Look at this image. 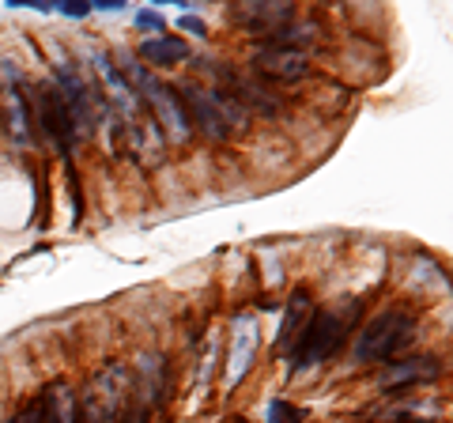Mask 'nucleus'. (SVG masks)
<instances>
[{"instance_id": "17", "label": "nucleus", "mask_w": 453, "mask_h": 423, "mask_svg": "<svg viewBox=\"0 0 453 423\" xmlns=\"http://www.w3.org/2000/svg\"><path fill=\"white\" fill-rule=\"evenodd\" d=\"M318 38H321V31H318L314 23H288V27H280V31L265 35L261 42H265V46H280V50H295V53H303L306 46H314Z\"/></svg>"}, {"instance_id": "23", "label": "nucleus", "mask_w": 453, "mask_h": 423, "mask_svg": "<svg viewBox=\"0 0 453 423\" xmlns=\"http://www.w3.org/2000/svg\"><path fill=\"white\" fill-rule=\"evenodd\" d=\"M61 12L65 16H73V19H83L91 12V4H61Z\"/></svg>"}, {"instance_id": "25", "label": "nucleus", "mask_w": 453, "mask_h": 423, "mask_svg": "<svg viewBox=\"0 0 453 423\" xmlns=\"http://www.w3.org/2000/svg\"><path fill=\"white\" fill-rule=\"evenodd\" d=\"M8 423H12V419H8Z\"/></svg>"}, {"instance_id": "3", "label": "nucleus", "mask_w": 453, "mask_h": 423, "mask_svg": "<svg viewBox=\"0 0 453 423\" xmlns=\"http://www.w3.org/2000/svg\"><path fill=\"white\" fill-rule=\"evenodd\" d=\"M125 80H129V88H136V98L144 103L151 114H155V125H159V136L163 140H174V144H186L193 136V125L186 118V106H181L178 98V88H170L163 83L159 76H151L140 61H125Z\"/></svg>"}, {"instance_id": "19", "label": "nucleus", "mask_w": 453, "mask_h": 423, "mask_svg": "<svg viewBox=\"0 0 453 423\" xmlns=\"http://www.w3.org/2000/svg\"><path fill=\"white\" fill-rule=\"evenodd\" d=\"M12 423H50V416H46V397L27 401V404L19 408V416L12 419Z\"/></svg>"}, {"instance_id": "8", "label": "nucleus", "mask_w": 453, "mask_h": 423, "mask_svg": "<svg viewBox=\"0 0 453 423\" xmlns=\"http://www.w3.org/2000/svg\"><path fill=\"white\" fill-rule=\"evenodd\" d=\"M211 73H216L223 80V95H231L238 106L246 110V114H261V118H276L283 103L265 88V83L257 76H246V73H238V68H226V65H208Z\"/></svg>"}, {"instance_id": "10", "label": "nucleus", "mask_w": 453, "mask_h": 423, "mask_svg": "<svg viewBox=\"0 0 453 423\" xmlns=\"http://www.w3.org/2000/svg\"><path fill=\"white\" fill-rule=\"evenodd\" d=\"M250 73L268 83H299L310 76V61H306V53L257 42V50H253V58H250Z\"/></svg>"}, {"instance_id": "12", "label": "nucleus", "mask_w": 453, "mask_h": 423, "mask_svg": "<svg viewBox=\"0 0 453 423\" xmlns=\"http://www.w3.org/2000/svg\"><path fill=\"white\" fill-rule=\"evenodd\" d=\"M234 19H242L246 31L265 38V35L280 31V27L295 23V8L288 4V0H250V4L234 8Z\"/></svg>"}, {"instance_id": "1", "label": "nucleus", "mask_w": 453, "mask_h": 423, "mask_svg": "<svg viewBox=\"0 0 453 423\" xmlns=\"http://www.w3.org/2000/svg\"><path fill=\"white\" fill-rule=\"evenodd\" d=\"M356 314H359V303H336V306H325L318 314H310L299 341L291 348V374H306L314 366H321L325 359H333L344 348L351 326H356Z\"/></svg>"}, {"instance_id": "21", "label": "nucleus", "mask_w": 453, "mask_h": 423, "mask_svg": "<svg viewBox=\"0 0 453 423\" xmlns=\"http://www.w3.org/2000/svg\"><path fill=\"white\" fill-rule=\"evenodd\" d=\"M136 27H140V31H151V35H155V31L166 35V23H163L159 16H155L151 8H140V12H136Z\"/></svg>"}, {"instance_id": "24", "label": "nucleus", "mask_w": 453, "mask_h": 423, "mask_svg": "<svg viewBox=\"0 0 453 423\" xmlns=\"http://www.w3.org/2000/svg\"><path fill=\"white\" fill-rule=\"evenodd\" d=\"M231 423H246V419H231Z\"/></svg>"}, {"instance_id": "11", "label": "nucleus", "mask_w": 453, "mask_h": 423, "mask_svg": "<svg viewBox=\"0 0 453 423\" xmlns=\"http://www.w3.org/2000/svg\"><path fill=\"white\" fill-rule=\"evenodd\" d=\"M4 73V88H0V103H4V121H8V133L16 144H31V103L27 95L19 91V73H12V65L4 61L0 65Z\"/></svg>"}, {"instance_id": "20", "label": "nucleus", "mask_w": 453, "mask_h": 423, "mask_svg": "<svg viewBox=\"0 0 453 423\" xmlns=\"http://www.w3.org/2000/svg\"><path fill=\"white\" fill-rule=\"evenodd\" d=\"M303 412L299 408H291L288 401H273V408H268V423H299Z\"/></svg>"}, {"instance_id": "16", "label": "nucleus", "mask_w": 453, "mask_h": 423, "mask_svg": "<svg viewBox=\"0 0 453 423\" xmlns=\"http://www.w3.org/2000/svg\"><path fill=\"white\" fill-rule=\"evenodd\" d=\"M136 58L144 61V65H155V68H170V65L189 61V42L186 38H174V35L148 38V42H140Z\"/></svg>"}, {"instance_id": "15", "label": "nucleus", "mask_w": 453, "mask_h": 423, "mask_svg": "<svg viewBox=\"0 0 453 423\" xmlns=\"http://www.w3.org/2000/svg\"><path fill=\"white\" fill-rule=\"evenodd\" d=\"M306 321H310V291L306 288H295L291 299H288V310H283V318H280L276 356H283V351L295 348V341H299V333H303Z\"/></svg>"}, {"instance_id": "2", "label": "nucleus", "mask_w": 453, "mask_h": 423, "mask_svg": "<svg viewBox=\"0 0 453 423\" xmlns=\"http://www.w3.org/2000/svg\"><path fill=\"white\" fill-rule=\"evenodd\" d=\"M178 98L186 106V118L196 133H204L208 140H234L250 125V114L234 103L231 95H223L219 88H204V83H186L178 88Z\"/></svg>"}, {"instance_id": "7", "label": "nucleus", "mask_w": 453, "mask_h": 423, "mask_svg": "<svg viewBox=\"0 0 453 423\" xmlns=\"http://www.w3.org/2000/svg\"><path fill=\"white\" fill-rule=\"evenodd\" d=\"M31 103H35V118H38V129L42 136L50 140V144L68 155L76 144V129H73V118H68V106H65V98L61 91H57V83H38L35 95H31Z\"/></svg>"}, {"instance_id": "9", "label": "nucleus", "mask_w": 453, "mask_h": 423, "mask_svg": "<svg viewBox=\"0 0 453 423\" xmlns=\"http://www.w3.org/2000/svg\"><path fill=\"white\" fill-rule=\"evenodd\" d=\"M95 73H98V80H103V88H106L103 91L106 106L121 114V129H129V125L144 121V103L136 98V91L129 88V80L121 76V68L113 65L106 53H95Z\"/></svg>"}, {"instance_id": "4", "label": "nucleus", "mask_w": 453, "mask_h": 423, "mask_svg": "<svg viewBox=\"0 0 453 423\" xmlns=\"http://www.w3.org/2000/svg\"><path fill=\"white\" fill-rule=\"evenodd\" d=\"M129 382H133L129 363H106L103 371H95L76 397L80 423H118L125 401H129Z\"/></svg>"}, {"instance_id": "6", "label": "nucleus", "mask_w": 453, "mask_h": 423, "mask_svg": "<svg viewBox=\"0 0 453 423\" xmlns=\"http://www.w3.org/2000/svg\"><path fill=\"white\" fill-rule=\"evenodd\" d=\"M166 401V363L163 356H140L133 382H129V401H125L118 423H148L159 404Z\"/></svg>"}, {"instance_id": "5", "label": "nucleus", "mask_w": 453, "mask_h": 423, "mask_svg": "<svg viewBox=\"0 0 453 423\" xmlns=\"http://www.w3.org/2000/svg\"><path fill=\"white\" fill-rule=\"evenodd\" d=\"M416 341V318L408 310H381L371 318L356 341V359L359 363H386Z\"/></svg>"}, {"instance_id": "14", "label": "nucleus", "mask_w": 453, "mask_h": 423, "mask_svg": "<svg viewBox=\"0 0 453 423\" xmlns=\"http://www.w3.org/2000/svg\"><path fill=\"white\" fill-rule=\"evenodd\" d=\"M257 344H261V329L253 326V318L242 314L234 321V336H231V374H226V382H242V374L253 366V359H257Z\"/></svg>"}, {"instance_id": "18", "label": "nucleus", "mask_w": 453, "mask_h": 423, "mask_svg": "<svg viewBox=\"0 0 453 423\" xmlns=\"http://www.w3.org/2000/svg\"><path fill=\"white\" fill-rule=\"evenodd\" d=\"M42 397H46V416H50V423H80V401H76L73 386L57 382L50 393H42Z\"/></svg>"}, {"instance_id": "13", "label": "nucleus", "mask_w": 453, "mask_h": 423, "mask_svg": "<svg viewBox=\"0 0 453 423\" xmlns=\"http://www.w3.org/2000/svg\"><path fill=\"white\" fill-rule=\"evenodd\" d=\"M438 374H442V363H438V359H431V356H408V359L386 363V371L378 374V386L381 389L419 386V382H434Z\"/></svg>"}, {"instance_id": "22", "label": "nucleus", "mask_w": 453, "mask_h": 423, "mask_svg": "<svg viewBox=\"0 0 453 423\" xmlns=\"http://www.w3.org/2000/svg\"><path fill=\"white\" fill-rule=\"evenodd\" d=\"M178 27H181V31H189V35H196V38H204V35H208V27H204L201 16H181Z\"/></svg>"}]
</instances>
